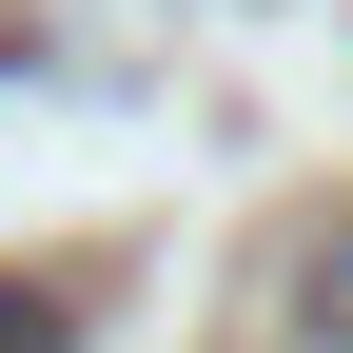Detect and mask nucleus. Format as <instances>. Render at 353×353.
Wrapping results in <instances>:
<instances>
[{
  "instance_id": "f257e3e1",
  "label": "nucleus",
  "mask_w": 353,
  "mask_h": 353,
  "mask_svg": "<svg viewBox=\"0 0 353 353\" xmlns=\"http://www.w3.org/2000/svg\"><path fill=\"white\" fill-rule=\"evenodd\" d=\"M275 353H353V216H314L275 255Z\"/></svg>"
},
{
  "instance_id": "f03ea898",
  "label": "nucleus",
  "mask_w": 353,
  "mask_h": 353,
  "mask_svg": "<svg viewBox=\"0 0 353 353\" xmlns=\"http://www.w3.org/2000/svg\"><path fill=\"white\" fill-rule=\"evenodd\" d=\"M0 353H79V294H39V275H0Z\"/></svg>"
}]
</instances>
